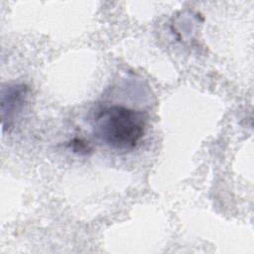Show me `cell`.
Returning a JSON list of instances; mask_svg holds the SVG:
<instances>
[{"label": "cell", "instance_id": "1", "mask_svg": "<svg viewBox=\"0 0 254 254\" xmlns=\"http://www.w3.org/2000/svg\"><path fill=\"white\" fill-rule=\"evenodd\" d=\"M145 129L144 114L122 105L105 107L95 116L93 123L96 137L118 151L134 149L143 138Z\"/></svg>", "mask_w": 254, "mask_h": 254}, {"label": "cell", "instance_id": "2", "mask_svg": "<svg viewBox=\"0 0 254 254\" xmlns=\"http://www.w3.org/2000/svg\"><path fill=\"white\" fill-rule=\"evenodd\" d=\"M29 88L24 83H9L1 87V117L3 129L11 127L15 118L22 112Z\"/></svg>", "mask_w": 254, "mask_h": 254}, {"label": "cell", "instance_id": "3", "mask_svg": "<svg viewBox=\"0 0 254 254\" xmlns=\"http://www.w3.org/2000/svg\"><path fill=\"white\" fill-rule=\"evenodd\" d=\"M71 146H72V149L74 150V152H78V153H87V150H89L88 148V145L81 141V140H78V139H75L71 142Z\"/></svg>", "mask_w": 254, "mask_h": 254}]
</instances>
